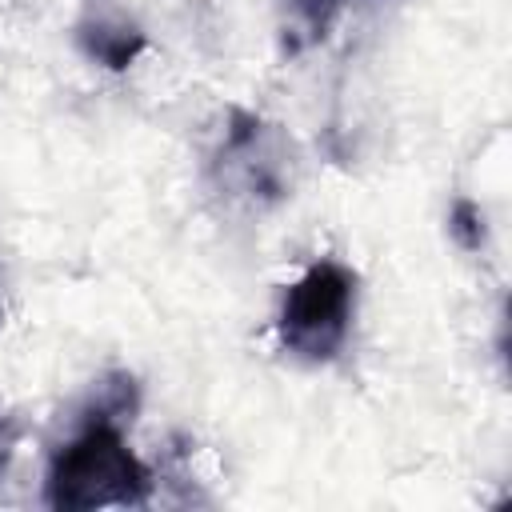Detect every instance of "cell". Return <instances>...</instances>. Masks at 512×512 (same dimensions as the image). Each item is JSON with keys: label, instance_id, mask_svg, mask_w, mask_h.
<instances>
[{"label": "cell", "instance_id": "1", "mask_svg": "<svg viewBox=\"0 0 512 512\" xmlns=\"http://www.w3.org/2000/svg\"><path fill=\"white\" fill-rule=\"evenodd\" d=\"M136 408L140 384L128 372H108L92 388L72 436L52 448L44 468V504L52 512L144 508L152 500V472L124 436Z\"/></svg>", "mask_w": 512, "mask_h": 512}, {"label": "cell", "instance_id": "2", "mask_svg": "<svg viewBox=\"0 0 512 512\" xmlns=\"http://www.w3.org/2000/svg\"><path fill=\"white\" fill-rule=\"evenodd\" d=\"M360 276L344 260H312L280 296L276 340L300 364H332L356 320Z\"/></svg>", "mask_w": 512, "mask_h": 512}, {"label": "cell", "instance_id": "3", "mask_svg": "<svg viewBox=\"0 0 512 512\" xmlns=\"http://www.w3.org/2000/svg\"><path fill=\"white\" fill-rule=\"evenodd\" d=\"M208 168L224 196L268 208L292 188V140L264 116L232 108Z\"/></svg>", "mask_w": 512, "mask_h": 512}, {"label": "cell", "instance_id": "4", "mask_svg": "<svg viewBox=\"0 0 512 512\" xmlns=\"http://www.w3.org/2000/svg\"><path fill=\"white\" fill-rule=\"evenodd\" d=\"M72 40L84 52V60L108 68V72H124L140 60V52L148 48L144 28L128 16V8L120 0H84L80 16L72 24Z\"/></svg>", "mask_w": 512, "mask_h": 512}, {"label": "cell", "instance_id": "5", "mask_svg": "<svg viewBox=\"0 0 512 512\" xmlns=\"http://www.w3.org/2000/svg\"><path fill=\"white\" fill-rule=\"evenodd\" d=\"M448 228L452 236L464 244V248H480L484 244V216L472 200H456L452 212H448Z\"/></svg>", "mask_w": 512, "mask_h": 512}, {"label": "cell", "instance_id": "6", "mask_svg": "<svg viewBox=\"0 0 512 512\" xmlns=\"http://www.w3.org/2000/svg\"><path fill=\"white\" fill-rule=\"evenodd\" d=\"M284 4H288L292 20L304 24L312 36H320L328 28V20L336 16V8H340V0H284Z\"/></svg>", "mask_w": 512, "mask_h": 512}, {"label": "cell", "instance_id": "7", "mask_svg": "<svg viewBox=\"0 0 512 512\" xmlns=\"http://www.w3.org/2000/svg\"><path fill=\"white\" fill-rule=\"evenodd\" d=\"M8 460H12V428H8L4 416H0V476L8 472Z\"/></svg>", "mask_w": 512, "mask_h": 512}]
</instances>
